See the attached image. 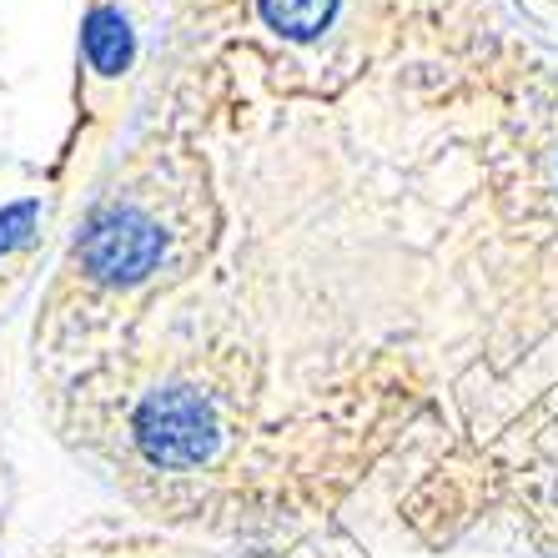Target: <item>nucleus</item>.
<instances>
[{
	"instance_id": "nucleus-5",
	"label": "nucleus",
	"mask_w": 558,
	"mask_h": 558,
	"mask_svg": "<svg viewBox=\"0 0 558 558\" xmlns=\"http://www.w3.org/2000/svg\"><path fill=\"white\" fill-rule=\"evenodd\" d=\"M31 227H36V202H21V207L0 211V252L31 242Z\"/></svg>"
},
{
	"instance_id": "nucleus-4",
	"label": "nucleus",
	"mask_w": 558,
	"mask_h": 558,
	"mask_svg": "<svg viewBox=\"0 0 558 558\" xmlns=\"http://www.w3.org/2000/svg\"><path fill=\"white\" fill-rule=\"evenodd\" d=\"M262 15L282 36L312 40V36H323L327 21L338 15V0H262Z\"/></svg>"
},
{
	"instance_id": "nucleus-1",
	"label": "nucleus",
	"mask_w": 558,
	"mask_h": 558,
	"mask_svg": "<svg viewBox=\"0 0 558 558\" xmlns=\"http://www.w3.org/2000/svg\"><path fill=\"white\" fill-rule=\"evenodd\" d=\"M136 442L156 468H196L217 453V408L192 388L151 392L136 413Z\"/></svg>"
},
{
	"instance_id": "nucleus-2",
	"label": "nucleus",
	"mask_w": 558,
	"mask_h": 558,
	"mask_svg": "<svg viewBox=\"0 0 558 558\" xmlns=\"http://www.w3.org/2000/svg\"><path fill=\"white\" fill-rule=\"evenodd\" d=\"M81 257L106 282H136L161 262V232L142 211H106L92 221V232L81 242Z\"/></svg>"
},
{
	"instance_id": "nucleus-3",
	"label": "nucleus",
	"mask_w": 558,
	"mask_h": 558,
	"mask_svg": "<svg viewBox=\"0 0 558 558\" xmlns=\"http://www.w3.org/2000/svg\"><path fill=\"white\" fill-rule=\"evenodd\" d=\"M131 51H136V36H131L126 15L111 11V5L92 11V21H86V56H92L96 71H106V76L126 71Z\"/></svg>"
}]
</instances>
